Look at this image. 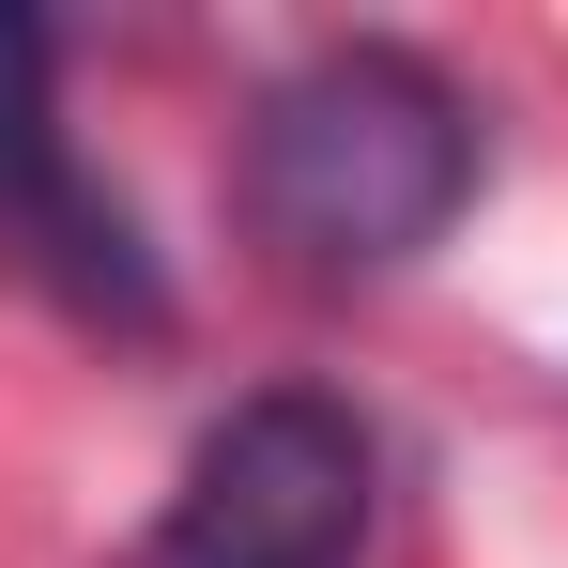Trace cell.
I'll return each instance as SVG.
<instances>
[{
	"mask_svg": "<svg viewBox=\"0 0 568 568\" xmlns=\"http://www.w3.org/2000/svg\"><path fill=\"white\" fill-rule=\"evenodd\" d=\"M369 507H384V462L354 430V399L262 384L185 446L170 507L139 523L123 568H369Z\"/></svg>",
	"mask_w": 568,
	"mask_h": 568,
	"instance_id": "7a4b0ae2",
	"label": "cell"
},
{
	"mask_svg": "<svg viewBox=\"0 0 568 568\" xmlns=\"http://www.w3.org/2000/svg\"><path fill=\"white\" fill-rule=\"evenodd\" d=\"M0 277H31L47 307H78V323H123V338L170 323V277H154L139 200L108 185L93 154H78V123H62L47 16H0Z\"/></svg>",
	"mask_w": 568,
	"mask_h": 568,
	"instance_id": "3957f363",
	"label": "cell"
},
{
	"mask_svg": "<svg viewBox=\"0 0 568 568\" xmlns=\"http://www.w3.org/2000/svg\"><path fill=\"white\" fill-rule=\"evenodd\" d=\"M476 200V108L415 47H323L246 123V215L307 277H384Z\"/></svg>",
	"mask_w": 568,
	"mask_h": 568,
	"instance_id": "6da1fadb",
	"label": "cell"
}]
</instances>
